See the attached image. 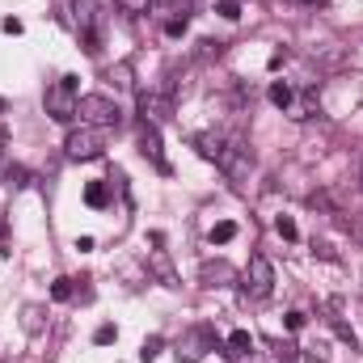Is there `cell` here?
I'll return each mask as SVG.
<instances>
[{
	"instance_id": "30bf717a",
	"label": "cell",
	"mask_w": 363,
	"mask_h": 363,
	"mask_svg": "<svg viewBox=\"0 0 363 363\" xmlns=\"http://www.w3.org/2000/svg\"><path fill=\"white\" fill-rule=\"evenodd\" d=\"M199 279H203L207 287H224V283H233V279H237V271H233L228 262H203Z\"/></svg>"
},
{
	"instance_id": "f1b7e54d",
	"label": "cell",
	"mask_w": 363,
	"mask_h": 363,
	"mask_svg": "<svg viewBox=\"0 0 363 363\" xmlns=\"http://www.w3.org/2000/svg\"><path fill=\"white\" fill-rule=\"evenodd\" d=\"M199 47H203V51H199L203 60H211V55H220V43H211V38H207V43H199Z\"/></svg>"
},
{
	"instance_id": "603a6c76",
	"label": "cell",
	"mask_w": 363,
	"mask_h": 363,
	"mask_svg": "<svg viewBox=\"0 0 363 363\" xmlns=\"http://www.w3.org/2000/svg\"><path fill=\"white\" fill-rule=\"evenodd\" d=\"M114 338H118V330H114V325H97V330H93V342H97V347H110Z\"/></svg>"
},
{
	"instance_id": "3957f363",
	"label": "cell",
	"mask_w": 363,
	"mask_h": 363,
	"mask_svg": "<svg viewBox=\"0 0 363 363\" xmlns=\"http://www.w3.org/2000/svg\"><path fill=\"white\" fill-rule=\"evenodd\" d=\"M43 106H47V114H51L55 123H72V118H77V106H81V97H77V77H60V81L47 89Z\"/></svg>"
},
{
	"instance_id": "9c48e42d",
	"label": "cell",
	"mask_w": 363,
	"mask_h": 363,
	"mask_svg": "<svg viewBox=\"0 0 363 363\" xmlns=\"http://www.w3.org/2000/svg\"><path fill=\"white\" fill-rule=\"evenodd\" d=\"M190 144H194V152H199L203 161H220V152H224V135H220V131H194Z\"/></svg>"
},
{
	"instance_id": "4fadbf2b",
	"label": "cell",
	"mask_w": 363,
	"mask_h": 363,
	"mask_svg": "<svg viewBox=\"0 0 363 363\" xmlns=\"http://www.w3.org/2000/svg\"><path fill=\"white\" fill-rule=\"evenodd\" d=\"M250 351H254V334H250V330H233V334H228V355H233V359H245Z\"/></svg>"
},
{
	"instance_id": "44dd1931",
	"label": "cell",
	"mask_w": 363,
	"mask_h": 363,
	"mask_svg": "<svg viewBox=\"0 0 363 363\" xmlns=\"http://www.w3.org/2000/svg\"><path fill=\"white\" fill-rule=\"evenodd\" d=\"M216 13H220L224 21H237V17H241V4H237V0H220V4H216Z\"/></svg>"
},
{
	"instance_id": "7a4b0ae2",
	"label": "cell",
	"mask_w": 363,
	"mask_h": 363,
	"mask_svg": "<svg viewBox=\"0 0 363 363\" xmlns=\"http://www.w3.org/2000/svg\"><path fill=\"white\" fill-rule=\"evenodd\" d=\"M77 118H81L85 127H101V131H110V127L123 123V110H118V101L106 97V93H85L81 106H77Z\"/></svg>"
},
{
	"instance_id": "e0dca14e",
	"label": "cell",
	"mask_w": 363,
	"mask_h": 363,
	"mask_svg": "<svg viewBox=\"0 0 363 363\" xmlns=\"http://www.w3.org/2000/svg\"><path fill=\"white\" fill-rule=\"evenodd\" d=\"M267 97H271V101H274V106H279V110H287L296 93H291V85H283V81H274V85H271V93H267Z\"/></svg>"
},
{
	"instance_id": "5bb4252c",
	"label": "cell",
	"mask_w": 363,
	"mask_h": 363,
	"mask_svg": "<svg viewBox=\"0 0 363 363\" xmlns=\"http://www.w3.org/2000/svg\"><path fill=\"white\" fill-rule=\"evenodd\" d=\"M233 237H237V224H233V220H220V224L207 233V241H211V245H228Z\"/></svg>"
},
{
	"instance_id": "4dcf8cb0",
	"label": "cell",
	"mask_w": 363,
	"mask_h": 363,
	"mask_svg": "<svg viewBox=\"0 0 363 363\" xmlns=\"http://www.w3.org/2000/svg\"><path fill=\"white\" fill-rule=\"evenodd\" d=\"M308 4H321V0H308Z\"/></svg>"
},
{
	"instance_id": "52a82bcc",
	"label": "cell",
	"mask_w": 363,
	"mask_h": 363,
	"mask_svg": "<svg viewBox=\"0 0 363 363\" xmlns=\"http://www.w3.org/2000/svg\"><path fill=\"white\" fill-rule=\"evenodd\" d=\"M241 279H245V291H250L254 300H267V296L274 291V267H271V258H267V254H254Z\"/></svg>"
},
{
	"instance_id": "cb8c5ba5",
	"label": "cell",
	"mask_w": 363,
	"mask_h": 363,
	"mask_svg": "<svg viewBox=\"0 0 363 363\" xmlns=\"http://www.w3.org/2000/svg\"><path fill=\"white\" fill-rule=\"evenodd\" d=\"M274 355H279L283 363H291L296 355H300V347H291V342H279V351H274Z\"/></svg>"
},
{
	"instance_id": "6da1fadb",
	"label": "cell",
	"mask_w": 363,
	"mask_h": 363,
	"mask_svg": "<svg viewBox=\"0 0 363 363\" xmlns=\"http://www.w3.org/2000/svg\"><path fill=\"white\" fill-rule=\"evenodd\" d=\"M216 165L224 169V178H228V182H245V178H250V169H254L250 140H245L241 131H228V135H224V152H220V161H216Z\"/></svg>"
},
{
	"instance_id": "f546056e",
	"label": "cell",
	"mask_w": 363,
	"mask_h": 363,
	"mask_svg": "<svg viewBox=\"0 0 363 363\" xmlns=\"http://www.w3.org/2000/svg\"><path fill=\"white\" fill-rule=\"evenodd\" d=\"M0 241H4V216H0Z\"/></svg>"
},
{
	"instance_id": "83f0119b",
	"label": "cell",
	"mask_w": 363,
	"mask_h": 363,
	"mask_svg": "<svg viewBox=\"0 0 363 363\" xmlns=\"http://www.w3.org/2000/svg\"><path fill=\"white\" fill-rule=\"evenodd\" d=\"M0 30H4V34H21V21H17V17H4Z\"/></svg>"
},
{
	"instance_id": "4316f807",
	"label": "cell",
	"mask_w": 363,
	"mask_h": 363,
	"mask_svg": "<svg viewBox=\"0 0 363 363\" xmlns=\"http://www.w3.org/2000/svg\"><path fill=\"white\" fill-rule=\"evenodd\" d=\"M165 34H169V38H182V34H186V21H165Z\"/></svg>"
},
{
	"instance_id": "7c38bea8",
	"label": "cell",
	"mask_w": 363,
	"mask_h": 363,
	"mask_svg": "<svg viewBox=\"0 0 363 363\" xmlns=\"http://www.w3.org/2000/svg\"><path fill=\"white\" fill-rule=\"evenodd\" d=\"M287 110H291V118H296V123L313 118V114H317V89L308 85V89L300 93V97H291V106H287Z\"/></svg>"
},
{
	"instance_id": "9a60e30c",
	"label": "cell",
	"mask_w": 363,
	"mask_h": 363,
	"mask_svg": "<svg viewBox=\"0 0 363 363\" xmlns=\"http://www.w3.org/2000/svg\"><path fill=\"white\" fill-rule=\"evenodd\" d=\"M85 203H89V207H106V203H110L106 182H89V186H85Z\"/></svg>"
},
{
	"instance_id": "277c9868",
	"label": "cell",
	"mask_w": 363,
	"mask_h": 363,
	"mask_svg": "<svg viewBox=\"0 0 363 363\" xmlns=\"http://www.w3.org/2000/svg\"><path fill=\"white\" fill-rule=\"evenodd\" d=\"M64 152H68V161H97L101 152H106V131L101 127H72L68 131V140H64Z\"/></svg>"
},
{
	"instance_id": "8fae6325",
	"label": "cell",
	"mask_w": 363,
	"mask_h": 363,
	"mask_svg": "<svg viewBox=\"0 0 363 363\" xmlns=\"http://www.w3.org/2000/svg\"><path fill=\"white\" fill-rule=\"evenodd\" d=\"M148 271L157 274V279H161L165 287H178V271L169 267V258H165V250H152V254H148Z\"/></svg>"
},
{
	"instance_id": "5b68a950",
	"label": "cell",
	"mask_w": 363,
	"mask_h": 363,
	"mask_svg": "<svg viewBox=\"0 0 363 363\" xmlns=\"http://www.w3.org/2000/svg\"><path fill=\"white\" fill-rule=\"evenodd\" d=\"M207 351H216V330L211 325H190L186 334L178 338V363H199Z\"/></svg>"
},
{
	"instance_id": "d4e9b609",
	"label": "cell",
	"mask_w": 363,
	"mask_h": 363,
	"mask_svg": "<svg viewBox=\"0 0 363 363\" xmlns=\"http://www.w3.org/2000/svg\"><path fill=\"white\" fill-rule=\"evenodd\" d=\"M38 325H43V321H38V308H26V330L38 334Z\"/></svg>"
},
{
	"instance_id": "ffe728a7",
	"label": "cell",
	"mask_w": 363,
	"mask_h": 363,
	"mask_svg": "<svg viewBox=\"0 0 363 363\" xmlns=\"http://www.w3.org/2000/svg\"><path fill=\"white\" fill-rule=\"evenodd\" d=\"M118 9L131 17H144V13H152V0H118Z\"/></svg>"
},
{
	"instance_id": "d6986e66",
	"label": "cell",
	"mask_w": 363,
	"mask_h": 363,
	"mask_svg": "<svg viewBox=\"0 0 363 363\" xmlns=\"http://www.w3.org/2000/svg\"><path fill=\"white\" fill-rule=\"evenodd\" d=\"M4 182H9L13 190H21V186H30V174H26L21 165H9V169H4Z\"/></svg>"
},
{
	"instance_id": "8992f818",
	"label": "cell",
	"mask_w": 363,
	"mask_h": 363,
	"mask_svg": "<svg viewBox=\"0 0 363 363\" xmlns=\"http://www.w3.org/2000/svg\"><path fill=\"white\" fill-rule=\"evenodd\" d=\"M101 4L97 0H72V26L85 38V51H97V30H101Z\"/></svg>"
},
{
	"instance_id": "2e32d148",
	"label": "cell",
	"mask_w": 363,
	"mask_h": 363,
	"mask_svg": "<svg viewBox=\"0 0 363 363\" xmlns=\"http://www.w3.org/2000/svg\"><path fill=\"white\" fill-rule=\"evenodd\" d=\"M161 351H165V338H161V334H152V338H144V347H140V359L152 363Z\"/></svg>"
},
{
	"instance_id": "ba28073f",
	"label": "cell",
	"mask_w": 363,
	"mask_h": 363,
	"mask_svg": "<svg viewBox=\"0 0 363 363\" xmlns=\"http://www.w3.org/2000/svg\"><path fill=\"white\" fill-rule=\"evenodd\" d=\"M140 152H144L161 174H169V161H165V148H161V131H157V123H144V127H140Z\"/></svg>"
},
{
	"instance_id": "ac0fdd59",
	"label": "cell",
	"mask_w": 363,
	"mask_h": 363,
	"mask_svg": "<svg viewBox=\"0 0 363 363\" xmlns=\"http://www.w3.org/2000/svg\"><path fill=\"white\" fill-rule=\"evenodd\" d=\"M274 233H279L283 241H296V237H300V228H296L291 216H279V220H274Z\"/></svg>"
},
{
	"instance_id": "484cf974",
	"label": "cell",
	"mask_w": 363,
	"mask_h": 363,
	"mask_svg": "<svg viewBox=\"0 0 363 363\" xmlns=\"http://www.w3.org/2000/svg\"><path fill=\"white\" fill-rule=\"evenodd\" d=\"M287 330H304V313H300V308L287 313Z\"/></svg>"
},
{
	"instance_id": "7402d4cb",
	"label": "cell",
	"mask_w": 363,
	"mask_h": 363,
	"mask_svg": "<svg viewBox=\"0 0 363 363\" xmlns=\"http://www.w3.org/2000/svg\"><path fill=\"white\" fill-rule=\"evenodd\" d=\"M51 300H72V279H55L51 283Z\"/></svg>"
}]
</instances>
